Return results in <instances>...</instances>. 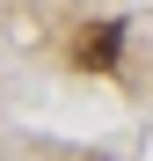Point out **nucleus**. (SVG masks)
Returning <instances> with one entry per match:
<instances>
[{
	"label": "nucleus",
	"mask_w": 153,
	"mask_h": 161,
	"mask_svg": "<svg viewBox=\"0 0 153 161\" xmlns=\"http://www.w3.org/2000/svg\"><path fill=\"white\" fill-rule=\"evenodd\" d=\"M117 51H124V22H88V30L73 37V66L110 73V66H117Z\"/></svg>",
	"instance_id": "nucleus-1"
}]
</instances>
